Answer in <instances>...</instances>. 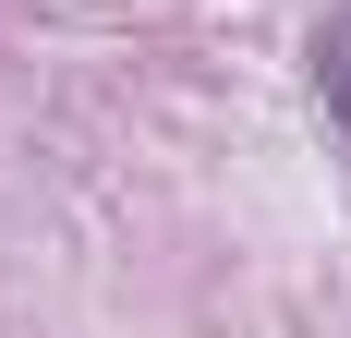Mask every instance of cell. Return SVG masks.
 <instances>
[{
  "mask_svg": "<svg viewBox=\"0 0 351 338\" xmlns=\"http://www.w3.org/2000/svg\"><path fill=\"white\" fill-rule=\"evenodd\" d=\"M315 109H327V133L351 145V0L315 25Z\"/></svg>",
  "mask_w": 351,
  "mask_h": 338,
  "instance_id": "1",
  "label": "cell"
}]
</instances>
